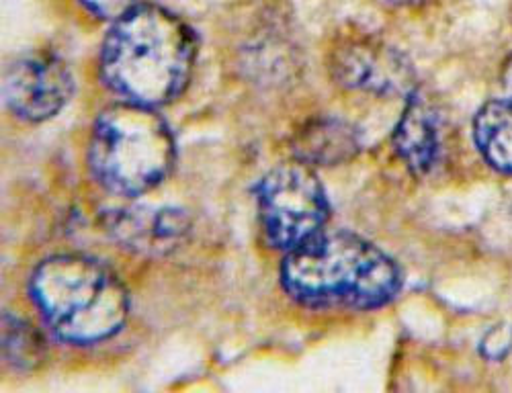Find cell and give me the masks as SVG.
<instances>
[{
	"label": "cell",
	"instance_id": "cell-6",
	"mask_svg": "<svg viewBox=\"0 0 512 393\" xmlns=\"http://www.w3.org/2000/svg\"><path fill=\"white\" fill-rule=\"evenodd\" d=\"M328 64L332 78L351 91L396 95L408 93L414 86L408 60L386 39L367 31L338 35Z\"/></svg>",
	"mask_w": 512,
	"mask_h": 393
},
{
	"label": "cell",
	"instance_id": "cell-5",
	"mask_svg": "<svg viewBox=\"0 0 512 393\" xmlns=\"http://www.w3.org/2000/svg\"><path fill=\"white\" fill-rule=\"evenodd\" d=\"M254 191L263 234L275 250H295L318 236L328 222L326 191L312 166L300 160L269 170Z\"/></svg>",
	"mask_w": 512,
	"mask_h": 393
},
{
	"label": "cell",
	"instance_id": "cell-8",
	"mask_svg": "<svg viewBox=\"0 0 512 393\" xmlns=\"http://www.w3.org/2000/svg\"><path fill=\"white\" fill-rule=\"evenodd\" d=\"M107 234L119 248L142 256H164L183 244L191 222L179 207H119L103 215Z\"/></svg>",
	"mask_w": 512,
	"mask_h": 393
},
{
	"label": "cell",
	"instance_id": "cell-3",
	"mask_svg": "<svg viewBox=\"0 0 512 393\" xmlns=\"http://www.w3.org/2000/svg\"><path fill=\"white\" fill-rule=\"evenodd\" d=\"M29 293L52 332L68 344H97L115 336L130 314L123 283L101 262L62 254L41 262Z\"/></svg>",
	"mask_w": 512,
	"mask_h": 393
},
{
	"label": "cell",
	"instance_id": "cell-2",
	"mask_svg": "<svg viewBox=\"0 0 512 393\" xmlns=\"http://www.w3.org/2000/svg\"><path fill=\"white\" fill-rule=\"evenodd\" d=\"M281 285L314 310H377L402 289V271L386 252L349 232H320L287 252Z\"/></svg>",
	"mask_w": 512,
	"mask_h": 393
},
{
	"label": "cell",
	"instance_id": "cell-13",
	"mask_svg": "<svg viewBox=\"0 0 512 393\" xmlns=\"http://www.w3.org/2000/svg\"><path fill=\"white\" fill-rule=\"evenodd\" d=\"M80 3L101 19L117 21L123 15L146 5V0H80Z\"/></svg>",
	"mask_w": 512,
	"mask_h": 393
},
{
	"label": "cell",
	"instance_id": "cell-11",
	"mask_svg": "<svg viewBox=\"0 0 512 393\" xmlns=\"http://www.w3.org/2000/svg\"><path fill=\"white\" fill-rule=\"evenodd\" d=\"M474 136L486 162L512 174V99L486 103L474 119Z\"/></svg>",
	"mask_w": 512,
	"mask_h": 393
},
{
	"label": "cell",
	"instance_id": "cell-14",
	"mask_svg": "<svg viewBox=\"0 0 512 393\" xmlns=\"http://www.w3.org/2000/svg\"><path fill=\"white\" fill-rule=\"evenodd\" d=\"M512 346V326H494L482 340L480 351L484 353L486 359L498 361L502 359Z\"/></svg>",
	"mask_w": 512,
	"mask_h": 393
},
{
	"label": "cell",
	"instance_id": "cell-7",
	"mask_svg": "<svg viewBox=\"0 0 512 393\" xmlns=\"http://www.w3.org/2000/svg\"><path fill=\"white\" fill-rule=\"evenodd\" d=\"M72 93L74 78L56 54L31 52L15 58L5 70V103L23 121L52 119L64 109Z\"/></svg>",
	"mask_w": 512,
	"mask_h": 393
},
{
	"label": "cell",
	"instance_id": "cell-10",
	"mask_svg": "<svg viewBox=\"0 0 512 393\" xmlns=\"http://www.w3.org/2000/svg\"><path fill=\"white\" fill-rule=\"evenodd\" d=\"M361 142L355 127L338 117H314L291 138L295 160L308 166H338L355 158Z\"/></svg>",
	"mask_w": 512,
	"mask_h": 393
},
{
	"label": "cell",
	"instance_id": "cell-9",
	"mask_svg": "<svg viewBox=\"0 0 512 393\" xmlns=\"http://www.w3.org/2000/svg\"><path fill=\"white\" fill-rule=\"evenodd\" d=\"M394 148L414 177L429 174L441 158V127L431 103L410 91V99L394 131Z\"/></svg>",
	"mask_w": 512,
	"mask_h": 393
},
{
	"label": "cell",
	"instance_id": "cell-4",
	"mask_svg": "<svg viewBox=\"0 0 512 393\" xmlns=\"http://www.w3.org/2000/svg\"><path fill=\"white\" fill-rule=\"evenodd\" d=\"M175 152L170 127L154 109L121 101L95 121L89 168L103 189L136 197L164 181Z\"/></svg>",
	"mask_w": 512,
	"mask_h": 393
},
{
	"label": "cell",
	"instance_id": "cell-1",
	"mask_svg": "<svg viewBox=\"0 0 512 393\" xmlns=\"http://www.w3.org/2000/svg\"><path fill=\"white\" fill-rule=\"evenodd\" d=\"M195 56V33L181 17L142 5L109 29L101 48V80L123 103L158 109L185 91Z\"/></svg>",
	"mask_w": 512,
	"mask_h": 393
},
{
	"label": "cell",
	"instance_id": "cell-15",
	"mask_svg": "<svg viewBox=\"0 0 512 393\" xmlns=\"http://www.w3.org/2000/svg\"><path fill=\"white\" fill-rule=\"evenodd\" d=\"M504 89L508 93V99H512V58L508 60V64L504 68Z\"/></svg>",
	"mask_w": 512,
	"mask_h": 393
},
{
	"label": "cell",
	"instance_id": "cell-12",
	"mask_svg": "<svg viewBox=\"0 0 512 393\" xmlns=\"http://www.w3.org/2000/svg\"><path fill=\"white\" fill-rule=\"evenodd\" d=\"M46 346L41 334L27 322L11 312L3 316V357L15 371H31L44 361Z\"/></svg>",
	"mask_w": 512,
	"mask_h": 393
},
{
	"label": "cell",
	"instance_id": "cell-16",
	"mask_svg": "<svg viewBox=\"0 0 512 393\" xmlns=\"http://www.w3.org/2000/svg\"><path fill=\"white\" fill-rule=\"evenodd\" d=\"M390 3H396V5H420V3H426V0H390Z\"/></svg>",
	"mask_w": 512,
	"mask_h": 393
}]
</instances>
